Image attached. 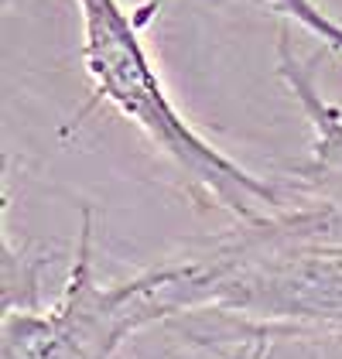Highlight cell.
Segmentation results:
<instances>
[{
	"label": "cell",
	"instance_id": "1",
	"mask_svg": "<svg viewBox=\"0 0 342 359\" xmlns=\"http://www.w3.org/2000/svg\"><path fill=\"white\" fill-rule=\"evenodd\" d=\"M83 18V62L100 103H110L147 144L168 161L199 205H219L236 222L264 219L281 209L278 182H267L236 165L216 144L202 137L175 107L168 86L144 45L137 11L120 0H76Z\"/></svg>",
	"mask_w": 342,
	"mask_h": 359
},
{
	"label": "cell",
	"instance_id": "3",
	"mask_svg": "<svg viewBox=\"0 0 342 359\" xmlns=\"http://www.w3.org/2000/svg\"><path fill=\"white\" fill-rule=\"evenodd\" d=\"M278 72L301 103L315 140L312 158L291 178L278 182L281 209L271 212V219L291 236L342 247V113L322 100L315 72L287 48L285 31H281Z\"/></svg>",
	"mask_w": 342,
	"mask_h": 359
},
{
	"label": "cell",
	"instance_id": "5",
	"mask_svg": "<svg viewBox=\"0 0 342 359\" xmlns=\"http://www.w3.org/2000/svg\"><path fill=\"white\" fill-rule=\"evenodd\" d=\"M216 318V315H212ZM229 329V353L223 359H254L256 349H260V335H256L254 325H243V322H229V318H219Z\"/></svg>",
	"mask_w": 342,
	"mask_h": 359
},
{
	"label": "cell",
	"instance_id": "4",
	"mask_svg": "<svg viewBox=\"0 0 342 359\" xmlns=\"http://www.w3.org/2000/svg\"><path fill=\"white\" fill-rule=\"evenodd\" d=\"M260 349L254 359H342V332L254 325Z\"/></svg>",
	"mask_w": 342,
	"mask_h": 359
},
{
	"label": "cell",
	"instance_id": "2",
	"mask_svg": "<svg viewBox=\"0 0 342 359\" xmlns=\"http://www.w3.org/2000/svg\"><path fill=\"white\" fill-rule=\"evenodd\" d=\"M192 311V264L185 257L161 260L127 280H100L93 212L86 209L69 274L55 298L31 308H4L0 359H114L130 335Z\"/></svg>",
	"mask_w": 342,
	"mask_h": 359
}]
</instances>
